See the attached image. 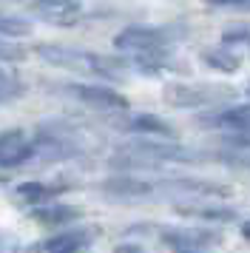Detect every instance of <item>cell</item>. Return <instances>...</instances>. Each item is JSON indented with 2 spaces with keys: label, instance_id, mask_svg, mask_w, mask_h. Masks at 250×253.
I'll return each instance as SVG.
<instances>
[{
  "label": "cell",
  "instance_id": "obj_1",
  "mask_svg": "<svg viewBox=\"0 0 250 253\" xmlns=\"http://www.w3.org/2000/svg\"><path fill=\"white\" fill-rule=\"evenodd\" d=\"M117 51H123L131 63L148 66V69H159L168 63L170 54V40L165 32L151 29V26H128L114 37Z\"/></svg>",
  "mask_w": 250,
  "mask_h": 253
},
{
  "label": "cell",
  "instance_id": "obj_2",
  "mask_svg": "<svg viewBox=\"0 0 250 253\" xmlns=\"http://www.w3.org/2000/svg\"><path fill=\"white\" fill-rule=\"evenodd\" d=\"M37 54L60 69H71V71H91V74H100V77H120V63H114L108 57L100 54H88V51H80V48H66V46H37Z\"/></svg>",
  "mask_w": 250,
  "mask_h": 253
},
{
  "label": "cell",
  "instance_id": "obj_3",
  "mask_svg": "<svg viewBox=\"0 0 250 253\" xmlns=\"http://www.w3.org/2000/svg\"><path fill=\"white\" fill-rule=\"evenodd\" d=\"M162 242L168 245L173 253H208L216 248L222 236L213 230H199V228H185V230H165Z\"/></svg>",
  "mask_w": 250,
  "mask_h": 253
},
{
  "label": "cell",
  "instance_id": "obj_4",
  "mask_svg": "<svg viewBox=\"0 0 250 253\" xmlns=\"http://www.w3.org/2000/svg\"><path fill=\"white\" fill-rule=\"evenodd\" d=\"M37 17H43L45 23L54 26H74L83 14L80 0H23Z\"/></svg>",
  "mask_w": 250,
  "mask_h": 253
},
{
  "label": "cell",
  "instance_id": "obj_5",
  "mask_svg": "<svg viewBox=\"0 0 250 253\" xmlns=\"http://www.w3.org/2000/svg\"><path fill=\"white\" fill-rule=\"evenodd\" d=\"M222 97H230V88H222V85H170L165 91V100L173 105H182V108L219 103Z\"/></svg>",
  "mask_w": 250,
  "mask_h": 253
},
{
  "label": "cell",
  "instance_id": "obj_6",
  "mask_svg": "<svg viewBox=\"0 0 250 253\" xmlns=\"http://www.w3.org/2000/svg\"><path fill=\"white\" fill-rule=\"evenodd\" d=\"M68 94H74L80 103L100 108V111H128V100L123 94H117L108 85H85V83H74L68 85Z\"/></svg>",
  "mask_w": 250,
  "mask_h": 253
},
{
  "label": "cell",
  "instance_id": "obj_7",
  "mask_svg": "<svg viewBox=\"0 0 250 253\" xmlns=\"http://www.w3.org/2000/svg\"><path fill=\"white\" fill-rule=\"evenodd\" d=\"M29 157H34V142H29V137L23 131L11 128V131L0 134V168L23 165Z\"/></svg>",
  "mask_w": 250,
  "mask_h": 253
},
{
  "label": "cell",
  "instance_id": "obj_8",
  "mask_svg": "<svg viewBox=\"0 0 250 253\" xmlns=\"http://www.w3.org/2000/svg\"><path fill=\"white\" fill-rule=\"evenodd\" d=\"M213 123L222 128V131H230L233 137H250V103L219 111Z\"/></svg>",
  "mask_w": 250,
  "mask_h": 253
},
{
  "label": "cell",
  "instance_id": "obj_9",
  "mask_svg": "<svg viewBox=\"0 0 250 253\" xmlns=\"http://www.w3.org/2000/svg\"><path fill=\"white\" fill-rule=\"evenodd\" d=\"M91 242V230H66L57 233L43 245L45 253H74V251H85V245Z\"/></svg>",
  "mask_w": 250,
  "mask_h": 253
},
{
  "label": "cell",
  "instance_id": "obj_10",
  "mask_svg": "<svg viewBox=\"0 0 250 253\" xmlns=\"http://www.w3.org/2000/svg\"><path fill=\"white\" fill-rule=\"evenodd\" d=\"M105 191L111 196H123V199H139V196H151L154 185L136 176H117L111 182H105Z\"/></svg>",
  "mask_w": 250,
  "mask_h": 253
},
{
  "label": "cell",
  "instance_id": "obj_11",
  "mask_svg": "<svg viewBox=\"0 0 250 253\" xmlns=\"http://www.w3.org/2000/svg\"><path fill=\"white\" fill-rule=\"evenodd\" d=\"M60 191H66V188H60V185H43V182H26L17 188V196H20L23 202H29V205H48Z\"/></svg>",
  "mask_w": 250,
  "mask_h": 253
},
{
  "label": "cell",
  "instance_id": "obj_12",
  "mask_svg": "<svg viewBox=\"0 0 250 253\" xmlns=\"http://www.w3.org/2000/svg\"><path fill=\"white\" fill-rule=\"evenodd\" d=\"M77 216H80L77 208H66V205H37V211H34V219L43 222V225H68Z\"/></svg>",
  "mask_w": 250,
  "mask_h": 253
},
{
  "label": "cell",
  "instance_id": "obj_13",
  "mask_svg": "<svg viewBox=\"0 0 250 253\" xmlns=\"http://www.w3.org/2000/svg\"><path fill=\"white\" fill-rule=\"evenodd\" d=\"M131 128L136 134H148V137H162V139H170L173 137V128L168 123H162L159 117H151V114H139L131 120Z\"/></svg>",
  "mask_w": 250,
  "mask_h": 253
},
{
  "label": "cell",
  "instance_id": "obj_14",
  "mask_svg": "<svg viewBox=\"0 0 250 253\" xmlns=\"http://www.w3.org/2000/svg\"><path fill=\"white\" fill-rule=\"evenodd\" d=\"M0 35L9 37H26L32 35V23H26L20 17H9V14H0Z\"/></svg>",
  "mask_w": 250,
  "mask_h": 253
},
{
  "label": "cell",
  "instance_id": "obj_15",
  "mask_svg": "<svg viewBox=\"0 0 250 253\" xmlns=\"http://www.w3.org/2000/svg\"><path fill=\"white\" fill-rule=\"evenodd\" d=\"M182 213H193V216H205V219H233V211L230 208H208V205H182Z\"/></svg>",
  "mask_w": 250,
  "mask_h": 253
},
{
  "label": "cell",
  "instance_id": "obj_16",
  "mask_svg": "<svg viewBox=\"0 0 250 253\" xmlns=\"http://www.w3.org/2000/svg\"><path fill=\"white\" fill-rule=\"evenodd\" d=\"M208 63L213 66V69H222V71H233L239 66V57H230V54H208Z\"/></svg>",
  "mask_w": 250,
  "mask_h": 253
},
{
  "label": "cell",
  "instance_id": "obj_17",
  "mask_svg": "<svg viewBox=\"0 0 250 253\" xmlns=\"http://www.w3.org/2000/svg\"><path fill=\"white\" fill-rule=\"evenodd\" d=\"M17 91H23V85H17L6 71L0 69V100H9V97H14Z\"/></svg>",
  "mask_w": 250,
  "mask_h": 253
},
{
  "label": "cell",
  "instance_id": "obj_18",
  "mask_svg": "<svg viewBox=\"0 0 250 253\" xmlns=\"http://www.w3.org/2000/svg\"><path fill=\"white\" fill-rule=\"evenodd\" d=\"M213 6L222 9H236V12H250V0H210Z\"/></svg>",
  "mask_w": 250,
  "mask_h": 253
},
{
  "label": "cell",
  "instance_id": "obj_19",
  "mask_svg": "<svg viewBox=\"0 0 250 253\" xmlns=\"http://www.w3.org/2000/svg\"><path fill=\"white\" fill-rule=\"evenodd\" d=\"M242 233H245V239H250V222H245V225H242Z\"/></svg>",
  "mask_w": 250,
  "mask_h": 253
},
{
  "label": "cell",
  "instance_id": "obj_20",
  "mask_svg": "<svg viewBox=\"0 0 250 253\" xmlns=\"http://www.w3.org/2000/svg\"><path fill=\"white\" fill-rule=\"evenodd\" d=\"M74 253H83V251H74Z\"/></svg>",
  "mask_w": 250,
  "mask_h": 253
}]
</instances>
